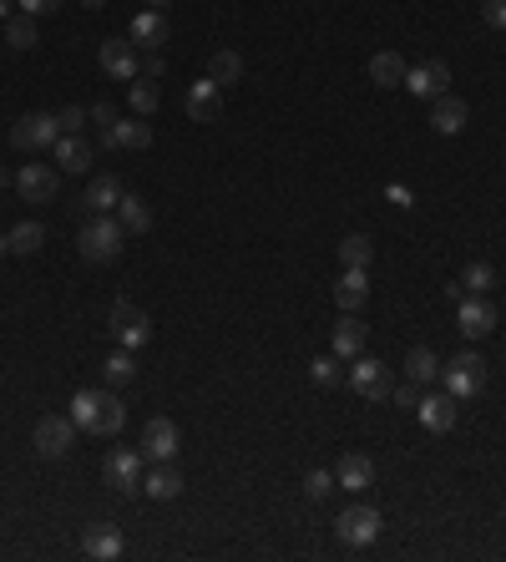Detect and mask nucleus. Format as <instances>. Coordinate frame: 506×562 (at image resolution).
I'll return each mask as SVG.
<instances>
[{
    "mask_svg": "<svg viewBox=\"0 0 506 562\" xmlns=\"http://www.w3.org/2000/svg\"><path fill=\"white\" fill-rule=\"evenodd\" d=\"M71 421H76V431L117 436L127 426V406L117 400V390H76L71 395Z\"/></svg>",
    "mask_w": 506,
    "mask_h": 562,
    "instance_id": "nucleus-1",
    "label": "nucleus"
},
{
    "mask_svg": "<svg viewBox=\"0 0 506 562\" xmlns=\"http://www.w3.org/2000/svg\"><path fill=\"white\" fill-rule=\"evenodd\" d=\"M122 238H127V228H122L117 218L92 213V223L81 228V238H76V254L87 259V264H112V259L122 254Z\"/></svg>",
    "mask_w": 506,
    "mask_h": 562,
    "instance_id": "nucleus-2",
    "label": "nucleus"
},
{
    "mask_svg": "<svg viewBox=\"0 0 506 562\" xmlns=\"http://www.w3.org/2000/svg\"><path fill=\"white\" fill-rule=\"evenodd\" d=\"M112 335H117L122 350H142L152 340V314L142 304H132V299H117L112 304Z\"/></svg>",
    "mask_w": 506,
    "mask_h": 562,
    "instance_id": "nucleus-3",
    "label": "nucleus"
},
{
    "mask_svg": "<svg viewBox=\"0 0 506 562\" xmlns=\"http://www.w3.org/2000/svg\"><path fill=\"white\" fill-rule=\"evenodd\" d=\"M405 92L410 97H420V102H436V97H446L451 92V66L446 61H415L410 71H405Z\"/></svg>",
    "mask_w": 506,
    "mask_h": 562,
    "instance_id": "nucleus-4",
    "label": "nucleus"
},
{
    "mask_svg": "<svg viewBox=\"0 0 506 562\" xmlns=\"http://www.w3.org/2000/svg\"><path fill=\"white\" fill-rule=\"evenodd\" d=\"M446 390H451L456 400L481 395V390H486V360H481L476 350H461V355L446 365Z\"/></svg>",
    "mask_w": 506,
    "mask_h": 562,
    "instance_id": "nucleus-5",
    "label": "nucleus"
},
{
    "mask_svg": "<svg viewBox=\"0 0 506 562\" xmlns=\"http://www.w3.org/2000/svg\"><path fill=\"white\" fill-rule=\"evenodd\" d=\"M380 512L375 507H365V502H355V507H345L340 517H334V532H340V542H350V547H370L375 537H380Z\"/></svg>",
    "mask_w": 506,
    "mask_h": 562,
    "instance_id": "nucleus-6",
    "label": "nucleus"
},
{
    "mask_svg": "<svg viewBox=\"0 0 506 562\" xmlns=\"http://www.w3.org/2000/svg\"><path fill=\"white\" fill-rule=\"evenodd\" d=\"M102 476H107V487L112 492H142V451H132V446H117V451H107V461H102Z\"/></svg>",
    "mask_w": 506,
    "mask_h": 562,
    "instance_id": "nucleus-7",
    "label": "nucleus"
},
{
    "mask_svg": "<svg viewBox=\"0 0 506 562\" xmlns=\"http://www.w3.org/2000/svg\"><path fill=\"white\" fill-rule=\"evenodd\" d=\"M56 137H61V127H56L51 112H26L21 122H11V147H16V152H41V147H51Z\"/></svg>",
    "mask_w": 506,
    "mask_h": 562,
    "instance_id": "nucleus-8",
    "label": "nucleus"
},
{
    "mask_svg": "<svg viewBox=\"0 0 506 562\" xmlns=\"http://www.w3.org/2000/svg\"><path fill=\"white\" fill-rule=\"evenodd\" d=\"M178 451H183V431L167 416H152L142 426V461H178Z\"/></svg>",
    "mask_w": 506,
    "mask_h": 562,
    "instance_id": "nucleus-9",
    "label": "nucleus"
},
{
    "mask_svg": "<svg viewBox=\"0 0 506 562\" xmlns=\"http://www.w3.org/2000/svg\"><path fill=\"white\" fill-rule=\"evenodd\" d=\"M71 446H76V421L71 416H41L36 421V451L46 461H61Z\"/></svg>",
    "mask_w": 506,
    "mask_h": 562,
    "instance_id": "nucleus-10",
    "label": "nucleus"
},
{
    "mask_svg": "<svg viewBox=\"0 0 506 562\" xmlns=\"http://www.w3.org/2000/svg\"><path fill=\"white\" fill-rule=\"evenodd\" d=\"M456 325H461V335H466V340H486V335L496 330V304H491L486 294L461 299V304H456Z\"/></svg>",
    "mask_w": 506,
    "mask_h": 562,
    "instance_id": "nucleus-11",
    "label": "nucleus"
},
{
    "mask_svg": "<svg viewBox=\"0 0 506 562\" xmlns=\"http://www.w3.org/2000/svg\"><path fill=\"white\" fill-rule=\"evenodd\" d=\"M16 193H21L26 203H51V198L61 193V173L46 168V163H26V168L16 173Z\"/></svg>",
    "mask_w": 506,
    "mask_h": 562,
    "instance_id": "nucleus-12",
    "label": "nucleus"
},
{
    "mask_svg": "<svg viewBox=\"0 0 506 562\" xmlns=\"http://www.w3.org/2000/svg\"><path fill=\"white\" fill-rule=\"evenodd\" d=\"M97 61H102L107 76H117V82H132V76H142V51H137L132 41H102Z\"/></svg>",
    "mask_w": 506,
    "mask_h": 562,
    "instance_id": "nucleus-13",
    "label": "nucleus"
},
{
    "mask_svg": "<svg viewBox=\"0 0 506 562\" xmlns=\"http://www.w3.org/2000/svg\"><path fill=\"white\" fill-rule=\"evenodd\" d=\"M415 416H420V426L426 431H451L456 426V395L451 390H436V395H420V406H415Z\"/></svg>",
    "mask_w": 506,
    "mask_h": 562,
    "instance_id": "nucleus-14",
    "label": "nucleus"
},
{
    "mask_svg": "<svg viewBox=\"0 0 506 562\" xmlns=\"http://www.w3.org/2000/svg\"><path fill=\"white\" fill-rule=\"evenodd\" d=\"M350 385H355V395H365V400H385V395H390V370H385L380 360H360V355H355Z\"/></svg>",
    "mask_w": 506,
    "mask_h": 562,
    "instance_id": "nucleus-15",
    "label": "nucleus"
},
{
    "mask_svg": "<svg viewBox=\"0 0 506 562\" xmlns=\"http://www.w3.org/2000/svg\"><path fill=\"white\" fill-rule=\"evenodd\" d=\"M334 487H345V492H370V487H375V461L360 456V451L340 456V466H334Z\"/></svg>",
    "mask_w": 506,
    "mask_h": 562,
    "instance_id": "nucleus-16",
    "label": "nucleus"
},
{
    "mask_svg": "<svg viewBox=\"0 0 506 562\" xmlns=\"http://www.w3.org/2000/svg\"><path fill=\"white\" fill-rule=\"evenodd\" d=\"M183 107H188V117H193V122H213V117L223 112V87L213 82V76H203V82H193V87H188Z\"/></svg>",
    "mask_w": 506,
    "mask_h": 562,
    "instance_id": "nucleus-17",
    "label": "nucleus"
},
{
    "mask_svg": "<svg viewBox=\"0 0 506 562\" xmlns=\"http://www.w3.org/2000/svg\"><path fill=\"white\" fill-rule=\"evenodd\" d=\"M334 304H340L345 314H360L370 304V274L365 269H345L340 279H334Z\"/></svg>",
    "mask_w": 506,
    "mask_h": 562,
    "instance_id": "nucleus-18",
    "label": "nucleus"
},
{
    "mask_svg": "<svg viewBox=\"0 0 506 562\" xmlns=\"http://www.w3.org/2000/svg\"><path fill=\"white\" fill-rule=\"evenodd\" d=\"M142 492H147L152 502H173V497L183 492V476H178V466H173V461H152V471L142 476Z\"/></svg>",
    "mask_w": 506,
    "mask_h": 562,
    "instance_id": "nucleus-19",
    "label": "nucleus"
},
{
    "mask_svg": "<svg viewBox=\"0 0 506 562\" xmlns=\"http://www.w3.org/2000/svg\"><path fill=\"white\" fill-rule=\"evenodd\" d=\"M152 142V127L147 122H112V127H102V137H97V147L102 152H117V147H147Z\"/></svg>",
    "mask_w": 506,
    "mask_h": 562,
    "instance_id": "nucleus-20",
    "label": "nucleus"
},
{
    "mask_svg": "<svg viewBox=\"0 0 506 562\" xmlns=\"http://www.w3.org/2000/svg\"><path fill=\"white\" fill-rule=\"evenodd\" d=\"M81 547H87V557H97V562H112V557H122V527L92 522L87 537H81Z\"/></svg>",
    "mask_w": 506,
    "mask_h": 562,
    "instance_id": "nucleus-21",
    "label": "nucleus"
},
{
    "mask_svg": "<svg viewBox=\"0 0 506 562\" xmlns=\"http://www.w3.org/2000/svg\"><path fill=\"white\" fill-rule=\"evenodd\" d=\"M466 117H471V112H466V102H461V97H451V92L431 102V127H436L441 137H456V132H466Z\"/></svg>",
    "mask_w": 506,
    "mask_h": 562,
    "instance_id": "nucleus-22",
    "label": "nucleus"
},
{
    "mask_svg": "<svg viewBox=\"0 0 506 562\" xmlns=\"http://www.w3.org/2000/svg\"><path fill=\"white\" fill-rule=\"evenodd\" d=\"M56 163H61V173H87L92 168V142L81 137V132L56 137Z\"/></svg>",
    "mask_w": 506,
    "mask_h": 562,
    "instance_id": "nucleus-23",
    "label": "nucleus"
},
{
    "mask_svg": "<svg viewBox=\"0 0 506 562\" xmlns=\"http://www.w3.org/2000/svg\"><path fill=\"white\" fill-rule=\"evenodd\" d=\"M405 71H410V66H405L400 51H375V56H370V82H375L380 92H385V87H405Z\"/></svg>",
    "mask_w": 506,
    "mask_h": 562,
    "instance_id": "nucleus-24",
    "label": "nucleus"
},
{
    "mask_svg": "<svg viewBox=\"0 0 506 562\" xmlns=\"http://www.w3.org/2000/svg\"><path fill=\"white\" fill-rule=\"evenodd\" d=\"M167 36H173V26H167V16H162V11H142V16H132V46L157 51Z\"/></svg>",
    "mask_w": 506,
    "mask_h": 562,
    "instance_id": "nucleus-25",
    "label": "nucleus"
},
{
    "mask_svg": "<svg viewBox=\"0 0 506 562\" xmlns=\"http://www.w3.org/2000/svg\"><path fill=\"white\" fill-rule=\"evenodd\" d=\"M365 335H370V330L360 325V319L345 314L340 325H334V360H355V355L365 350Z\"/></svg>",
    "mask_w": 506,
    "mask_h": 562,
    "instance_id": "nucleus-26",
    "label": "nucleus"
},
{
    "mask_svg": "<svg viewBox=\"0 0 506 562\" xmlns=\"http://www.w3.org/2000/svg\"><path fill=\"white\" fill-rule=\"evenodd\" d=\"M81 203H87L92 213H107V208L122 203V183L112 173H102V178H92V188H87V198H81Z\"/></svg>",
    "mask_w": 506,
    "mask_h": 562,
    "instance_id": "nucleus-27",
    "label": "nucleus"
},
{
    "mask_svg": "<svg viewBox=\"0 0 506 562\" xmlns=\"http://www.w3.org/2000/svg\"><path fill=\"white\" fill-rule=\"evenodd\" d=\"M117 223H122L127 233H147V228H152V208H147L137 193H122V203H117Z\"/></svg>",
    "mask_w": 506,
    "mask_h": 562,
    "instance_id": "nucleus-28",
    "label": "nucleus"
},
{
    "mask_svg": "<svg viewBox=\"0 0 506 562\" xmlns=\"http://www.w3.org/2000/svg\"><path fill=\"white\" fill-rule=\"evenodd\" d=\"M127 102H132L137 117H152L162 107V92H157V82H147V76H132V82H127Z\"/></svg>",
    "mask_w": 506,
    "mask_h": 562,
    "instance_id": "nucleus-29",
    "label": "nucleus"
},
{
    "mask_svg": "<svg viewBox=\"0 0 506 562\" xmlns=\"http://www.w3.org/2000/svg\"><path fill=\"white\" fill-rule=\"evenodd\" d=\"M405 375H410L415 385H431V380L441 375V360H436V355H431L426 345H415V350L405 355Z\"/></svg>",
    "mask_w": 506,
    "mask_h": 562,
    "instance_id": "nucleus-30",
    "label": "nucleus"
},
{
    "mask_svg": "<svg viewBox=\"0 0 506 562\" xmlns=\"http://www.w3.org/2000/svg\"><path fill=\"white\" fill-rule=\"evenodd\" d=\"M6 238H11V254L31 259V254H41V244H46V228H41V223H16Z\"/></svg>",
    "mask_w": 506,
    "mask_h": 562,
    "instance_id": "nucleus-31",
    "label": "nucleus"
},
{
    "mask_svg": "<svg viewBox=\"0 0 506 562\" xmlns=\"http://www.w3.org/2000/svg\"><path fill=\"white\" fill-rule=\"evenodd\" d=\"M208 76L218 87H233V82H243V56L238 51H213V61H208Z\"/></svg>",
    "mask_w": 506,
    "mask_h": 562,
    "instance_id": "nucleus-32",
    "label": "nucleus"
},
{
    "mask_svg": "<svg viewBox=\"0 0 506 562\" xmlns=\"http://www.w3.org/2000/svg\"><path fill=\"white\" fill-rule=\"evenodd\" d=\"M340 259H345V269H370V259H375V244L365 233H350L345 244H340Z\"/></svg>",
    "mask_w": 506,
    "mask_h": 562,
    "instance_id": "nucleus-33",
    "label": "nucleus"
},
{
    "mask_svg": "<svg viewBox=\"0 0 506 562\" xmlns=\"http://www.w3.org/2000/svg\"><path fill=\"white\" fill-rule=\"evenodd\" d=\"M6 41H11V51H31L36 46V16H11L6 21Z\"/></svg>",
    "mask_w": 506,
    "mask_h": 562,
    "instance_id": "nucleus-34",
    "label": "nucleus"
},
{
    "mask_svg": "<svg viewBox=\"0 0 506 562\" xmlns=\"http://www.w3.org/2000/svg\"><path fill=\"white\" fill-rule=\"evenodd\" d=\"M491 284H496L491 264H481V259H476V264H466V274H461V289H466V294H486Z\"/></svg>",
    "mask_w": 506,
    "mask_h": 562,
    "instance_id": "nucleus-35",
    "label": "nucleus"
},
{
    "mask_svg": "<svg viewBox=\"0 0 506 562\" xmlns=\"http://www.w3.org/2000/svg\"><path fill=\"white\" fill-rule=\"evenodd\" d=\"M102 375H107V385H127V380L137 375V360H132V350H122V355H112V360L102 365Z\"/></svg>",
    "mask_w": 506,
    "mask_h": 562,
    "instance_id": "nucleus-36",
    "label": "nucleus"
},
{
    "mask_svg": "<svg viewBox=\"0 0 506 562\" xmlns=\"http://www.w3.org/2000/svg\"><path fill=\"white\" fill-rule=\"evenodd\" d=\"M329 492H334V471H324V466H319V471H309V476H304V497H309V502H324Z\"/></svg>",
    "mask_w": 506,
    "mask_h": 562,
    "instance_id": "nucleus-37",
    "label": "nucleus"
},
{
    "mask_svg": "<svg viewBox=\"0 0 506 562\" xmlns=\"http://www.w3.org/2000/svg\"><path fill=\"white\" fill-rule=\"evenodd\" d=\"M87 122H92V112H87V107H61V112H56V127H61V137L81 132Z\"/></svg>",
    "mask_w": 506,
    "mask_h": 562,
    "instance_id": "nucleus-38",
    "label": "nucleus"
},
{
    "mask_svg": "<svg viewBox=\"0 0 506 562\" xmlns=\"http://www.w3.org/2000/svg\"><path fill=\"white\" fill-rule=\"evenodd\" d=\"M309 375H314V385H334L340 365H334V355H319V360H309Z\"/></svg>",
    "mask_w": 506,
    "mask_h": 562,
    "instance_id": "nucleus-39",
    "label": "nucleus"
},
{
    "mask_svg": "<svg viewBox=\"0 0 506 562\" xmlns=\"http://www.w3.org/2000/svg\"><path fill=\"white\" fill-rule=\"evenodd\" d=\"M481 21L491 31H506V0H481Z\"/></svg>",
    "mask_w": 506,
    "mask_h": 562,
    "instance_id": "nucleus-40",
    "label": "nucleus"
},
{
    "mask_svg": "<svg viewBox=\"0 0 506 562\" xmlns=\"http://www.w3.org/2000/svg\"><path fill=\"white\" fill-rule=\"evenodd\" d=\"M390 400H395V406H405V411H415V406H420L415 380H410V385H390Z\"/></svg>",
    "mask_w": 506,
    "mask_h": 562,
    "instance_id": "nucleus-41",
    "label": "nucleus"
},
{
    "mask_svg": "<svg viewBox=\"0 0 506 562\" xmlns=\"http://www.w3.org/2000/svg\"><path fill=\"white\" fill-rule=\"evenodd\" d=\"M21 11H26V16H56L61 0H21Z\"/></svg>",
    "mask_w": 506,
    "mask_h": 562,
    "instance_id": "nucleus-42",
    "label": "nucleus"
},
{
    "mask_svg": "<svg viewBox=\"0 0 506 562\" xmlns=\"http://www.w3.org/2000/svg\"><path fill=\"white\" fill-rule=\"evenodd\" d=\"M112 122H117V107L112 102H97L92 107V127H112Z\"/></svg>",
    "mask_w": 506,
    "mask_h": 562,
    "instance_id": "nucleus-43",
    "label": "nucleus"
},
{
    "mask_svg": "<svg viewBox=\"0 0 506 562\" xmlns=\"http://www.w3.org/2000/svg\"><path fill=\"white\" fill-rule=\"evenodd\" d=\"M162 71H167L162 51H147V56H142V76H162Z\"/></svg>",
    "mask_w": 506,
    "mask_h": 562,
    "instance_id": "nucleus-44",
    "label": "nucleus"
},
{
    "mask_svg": "<svg viewBox=\"0 0 506 562\" xmlns=\"http://www.w3.org/2000/svg\"><path fill=\"white\" fill-rule=\"evenodd\" d=\"M385 198H390L395 208H415V198H410V188H400V183H390V188H385Z\"/></svg>",
    "mask_w": 506,
    "mask_h": 562,
    "instance_id": "nucleus-45",
    "label": "nucleus"
},
{
    "mask_svg": "<svg viewBox=\"0 0 506 562\" xmlns=\"http://www.w3.org/2000/svg\"><path fill=\"white\" fill-rule=\"evenodd\" d=\"M167 6H173V0H147V11H167Z\"/></svg>",
    "mask_w": 506,
    "mask_h": 562,
    "instance_id": "nucleus-46",
    "label": "nucleus"
},
{
    "mask_svg": "<svg viewBox=\"0 0 506 562\" xmlns=\"http://www.w3.org/2000/svg\"><path fill=\"white\" fill-rule=\"evenodd\" d=\"M6 254H11V238H6V233H0V259H6Z\"/></svg>",
    "mask_w": 506,
    "mask_h": 562,
    "instance_id": "nucleus-47",
    "label": "nucleus"
},
{
    "mask_svg": "<svg viewBox=\"0 0 506 562\" xmlns=\"http://www.w3.org/2000/svg\"><path fill=\"white\" fill-rule=\"evenodd\" d=\"M81 6H87V11H102V6H107V0H81Z\"/></svg>",
    "mask_w": 506,
    "mask_h": 562,
    "instance_id": "nucleus-48",
    "label": "nucleus"
},
{
    "mask_svg": "<svg viewBox=\"0 0 506 562\" xmlns=\"http://www.w3.org/2000/svg\"><path fill=\"white\" fill-rule=\"evenodd\" d=\"M0 21H11V0H0Z\"/></svg>",
    "mask_w": 506,
    "mask_h": 562,
    "instance_id": "nucleus-49",
    "label": "nucleus"
}]
</instances>
